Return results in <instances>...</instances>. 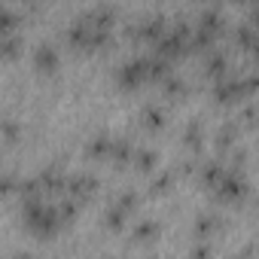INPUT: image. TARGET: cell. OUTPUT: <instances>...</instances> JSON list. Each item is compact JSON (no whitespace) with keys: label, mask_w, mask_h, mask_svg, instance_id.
Instances as JSON below:
<instances>
[{"label":"cell","mask_w":259,"mask_h":259,"mask_svg":"<svg viewBox=\"0 0 259 259\" xmlns=\"http://www.w3.org/2000/svg\"><path fill=\"white\" fill-rule=\"evenodd\" d=\"M104 220H107V226H110V229H122V223L128 220V213H125V210H122V207H119V204L113 201V204L107 207V213H104Z\"/></svg>","instance_id":"obj_23"},{"label":"cell","mask_w":259,"mask_h":259,"mask_svg":"<svg viewBox=\"0 0 259 259\" xmlns=\"http://www.w3.org/2000/svg\"><path fill=\"white\" fill-rule=\"evenodd\" d=\"M58 210H61V220H64V223H70V220L79 213V201H73V198H64V201L58 204Z\"/></svg>","instance_id":"obj_26"},{"label":"cell","mask_w":259,"mask_h":259,"mask_svg":"<svg viewBox=\"0 0 259 259\" xmlns=\"http://www.w3.org/2000/svg\"><path fill=\"white\" fill-rule=\"evenodd\" d=\"M162 89H165L168 98H183V95H186V82H183L177 73H168V76L162 79Z\"/></svg>","instance_id":"obj_21"},{"label":"cell","mask_w":259,"mask_h":259,"mask_svg":"<svg viewBox=\"0 0 259 259\" xmlns=\"http://www.w3.org/2000/svg\"><path fill=\"white\" fill-rule=\"evenodd\" d=\"M113 144H116V138H110L107 132H101V135H95V138L89 141L85 153H89L92 159H107V156L113 153Z\"/></svg>","instance_id":"obj_12"},{"label":"cell","mask_w":259,"mask_h":259,"mask_svg":"<svg viewBox=\"0 0 259 259\" xmlns=\"http://www.w3.org/2000/svg\"><path fill=\"white\" fill-rule=\"evenodd\" d=\"M58 49L52 46V43H37V49H34V67L40 70V73H55L58 70Z\"/></svg>","instance_id":"obj_7"},{"label":"cell","mask_w":259,"mask_h":259,"mask_svg":"<svg viewBox=\"0 0 259 259\" xmlns=\"http://www.w3.org/2000/svg\"><path fill=\"white\" fill-rule=\"evenodd\" d=\"M116 204H119L125 213H132V210L138 207V192H135V189H125V192H119V195H116Z\"/></svg>","instance_id":"obj_24"},{"label":"cell","mask_w":259,"mask_h":259,"mask_svg":"<svg viewBox=\"0 0 259 259\" xmlns=\"http://www.w3.org/2000/svg\"><path fill=\"white\" fill-rule=\"evenodd\" d=\"M210 256H213V250H210V244H204V241L195 244L192 253H189V259H210Z\"/></svg>","instance_id":"obj_29"},{"label":"cell","mask_w":259,"mask_h":259,"mask_svg":"<svg viewBox=\"0 0 259 259\" xmlns=\"http://www.w3.org/2000/svg\"><path fill=\"white\" fill-rule=\"evenodd\" d=\"M235 43L244 46V49H250V52H259V25H253L250 19L241 22L235 28Z\"/></svg>","instance_id":"obj_9"},{"label":"cell","mask_w":259,"mask_h":259,"mask_svg":"<svg viewBox=\"0 0 259 259\" xmlns=\"http://www.w3.org/2000/svg\"><path fill=\"white\" fill-rule=\"evenodd\" d=\"M247 95H250V85L244 76H223L213 82V98L220 104H232V101H241Z\"/></svg>","instance_id":"obj_2"},{"label":"cell","mask_w":259,"mask_h":259,"mask_svg":"<svg viewBox=\"0 0 259 259\" xmlns=\"http://www.w3.org/2000/svg\"><path fill=\"white\" fill-rule=\"evenodd\" d=\"M247 13H250V22H253V25H259V4H250V10H247Z\"/></svg>","instance_id":"obj_30"},{"label":"cell","mask_w":259,"mask_h":259,"mask_svg":"<svg viewBox=\"0 0 259 259\" xmlns=\"http://www.w3.org/2000/svg\"><path fill=\"white\" fill-rule=\"evenodd\" d=\"M110 159H116V162H135V147L128 144L125 138H116V144H113V153H110Z\"/></svg>","instance_id":"obj_20"},{"label":"cell","mask_w":259,"mask_h":259,"mask_svg":"<svg viewBox=\"0 0 259 259\" xmlns=\"http://www.w3.org/2000/svg\"><path fill=\"white\" fill-rule=\"evenodd\" d=\"M232 168L229 165H223V162H204L201 165V180H204V186H210V189H217L223 180H226V174H229Z\"/></svg>","instance_id":"obj_11"},{"label":"cell","mask_w":259,"mask_h":259,"mask_svg":"<svg viewBox=\"0 0 259 259\" xmlns=\"http://www.w3.org/2000/svg\"><path fill=\"white\" fill-rule=\"evenodd\" d=\"M16 25H19V13L10 4H0V37L16 34Z\"/></svg>","instance_id":"obj_19"},{"label":"cell","mask_w":259,"mask_h":259,"mask_svg":"<svg viewBox=\"0 0 259 259\" xmlns=\"http://www.w3.org/2000/svg\"><path fill=\"white\" fill-rule=\"evenodd\" d=\"M213 141H217V150H223V153L232 150L235 141H238V125H235V122H223V125L217 128V138H213Z\"/></svg>","instance_id":"obj_14"},{"label":"cell","mask_w":259,"mask_h":259,"mask_svg":"<svg viewBox=\"0 0 259 259\" xmlns=\"http://www.w3.org/2000/svg\"><path fill=\"white\" fill-rule=\"evenodd\" d=\"M235 259H253V253H250V250H247V253H238V256H235Z\"/></svg>","instance_id":"obj_32"},{"label":"cell","mask_w":259,"mask_h":259,"mask_svg":"<svg viewBox=\"0 0 259 259\" xmlns=\"http://www.w3.org/2000/svg\"><path fill=\"white\" fill-rule=\"evenodd\" d=\"M0 132H4V141H7V144H13V141L19 138V122H16L13 116H7L4 122H0Z\"/></svg>","instance_id":"obj_25"},{"label":"cell","mask_w":259,"mask_h":259,"mask_svg":"<svg viewBox=\"0 0 259 259\" xmlns=\"http://www.w3.org/2000/svg\"><path fill=\"white\" fill-rule=\"evenodd\" d=\"M37 180H40L43 192H49V195H55V192H67V177H64V171H61L58 165H46V168L37 174Z\"/></svg>","instance_id":"obj_8"},{"label":"cell","mask_w":259,"mask_h":259,"mask_svg":"<svg viewBox=\"0 0 259 259\" xmlns=\"http://www.w3.org/2000/svg\"><path fill=\"white\" fill-rule=\"evenodd\" d=\"M183 144L189 150H201V144H204V122L201 119H189L186 122V128H183Z\"/></svg>","instance_id":"obj_13"},{"label":"cell","mask_w":259,"mask_h":259,"mask_svg":"<svg viewBox=\"0 0 259 259\" xmlns=\"http://www.w3.org/2000/svg\"><path fill=\"white\" fill-rule=\"evenodd\" d=\"M95 189H98V180L89 171H76L73 177H67V198L73 201H85Z\"/></svg>","instance_id":"obj_6"},{"label":"cell","mask_w":259,"mask_h":259,"mask_svg":"<svg viewBox=\"0 0 259 259\" xmlns=\"http://www.w3.org/2000/svg\"><path fill=\"white\" fill-rule=\"evenodd\" d=\"M19 49H22V37H19V31H16V34H7V37H0V52H4V58H16Z\"/></svg>","instance_id":"obj_22"},{"label":"cell","mask_w":259,"mask_h":259,"mask_svg":"<svg viewBox=\"0 0 259 259\" xmlns=\"http://www.w3.org/2000/svg\"><path fill=\"white\" fill-rule=\"evenodd\" d=\"M165 31H168V25H165L162 13H150V16L138 19V25H132V37L135 40H153V43H159L165 37Z\"/></svg>","instance_id":"obj_3"},{"label":"cell","mask_w":259,"mask_h":259,"mask_svg":"<svg viewBox=\"0 0 259 259\" xmlns=\"http://www.w3.org/2000/svg\"><path fill=\"white\" fill-rule=\"evenodd\" d=\"M241 122H244V125H256V122H259V107H256V104H244Z\"/></svg>","instance_id":"obj_28"},{"label":"cell","mask_w":259,"mask_h":259,"mask_svg":"<svg viewBox=\"0 0 259 259\" xmlns=\"http://www.w3.org/2000/svg\"><path fill=\"white\" fill-rule=\"evenodd\" d=\"M10 259H34V256H31V253H25V250H16Z\"/></svg>","instance_id":"obj_31"},{"label":"cell","mask_w":259,"mask_h":259,"mask_svg":"<svg viewBox=\"0 0 259 259\" xmlns=\"http://www.w3.org/2000/svg\"><path fill=\"white\" fill-rule=\"evenodd\" d=\"M156 238H159V223L156 220H141L135 226V241L138 244H153Z\"/></svg>","instance_id":"obj_16"},{"label":"cell","mask_w":259,"mask_h":259,"mask_svg":"<svg viewBox=\"0 0 259 259\" xmlns=\"http://www.w3.org/2000/svg\"><path fill=\"white\" fill-rule=\"evenodd\" d=\"M244 195H247V180H244L235 168H232V171L226 174V180L213 189V198H217V201H241Z\"/></svg>","instance_id":"obj_5"},{"label":"cell","mask_w":259,"mask_h":259,"mask_svg":"<svg viewBox=\"0 0 259 259\" xmlns=\"http://www.w3.org/2000/svg\"><path fill=\"white\" fill-rule=\"evenodd\" d=\"M217 229H220V217H217V213H201V217L195 220V238H201V241L210 238Z\"/></svg>","instance_id":"obj_18"},{"label":"cell","mask_w":259,"mask_h":259,"mask_svg":"<svg viewBox=\"0 0 259 259\" xmlns=\"http://www.w3.org/2000/svg\"><path fill=\"white\" fill-rule=\"evenodd\" d=\"M204 70L213 76V82L223 79V76H229V58H226V52H220V49L204 52Z\"/></svg>","instance_id":"obj_10"},{"label":"cell","mask_w":259,"mask_h":259,"mask_svg":"<svg viewBox=\"0 0 259 259\" xmlns=\"http://www.w3.org/2000/svg\"><path fill=\"white\" fill-rule=\"evenodd\" d=\"M22 220H25L28 232L37 235V238H52V235L61 229V223H64L58 204H49V201H43V198L22 204Z\"/></svg>","instance_id":"obj_1"},{"label":"cell","mask_w":259,"mask_h":259,"mask_svg":"<svg viewBox=\"0 0 259 259\" xmlns=\"http://www.w3.org/2000/svg\"><path fill=\"white\" fill-rule=\"evenodd\" d=\"M162 122H165V113H162V107H156V104H147V107L141 110V125H144V128H150V132H159V128H162Z\"/></svg>","instance_id":"obj_15"},{"label":"cell","mask_w":259,"mask_h":259,"mask_svg":"<svg viewBox=\"0 0 259 259\" xmlns=\"http://www.w3.org/2000/svg\"><path fill=\"white\" fill-rule=\"evenodd\" d=\"M171 183H174V177H171V171H162V174H156V177H153V183H150V189H153V192H165V189H168Z\"/></svg>","instance_id":"obj_27"},{"label":"cell","mask_w":259,"mask_h":259,"mask_svg":"<svg viewBox=\"0 0 259 259\" xmlns=\"http://www.w3.org/2000/svg\"><path fill=\"white\" fill-rule=\"evenodd\" d=\"M116 82L122 89H138L141 82H147V67H144V55L128 58L125 64L116 67Z\"/></svg>","instance_id":"obj_4"},{"label":"cell","mask_w":259,"mask_h":259,"mask_svg":"<svg viewBox=\"0 0 259 259\" xmlns=\"http://www.w3.org/2000/svg\"><path fill=\"white\" fill-rule=\"evenodd\" d=\"M156 162H159L156 150H147V147L135 150V168H138V171H144V174H153V171H156Z\"/></svg>","instance_id":"obj_17"}]
</instances>
